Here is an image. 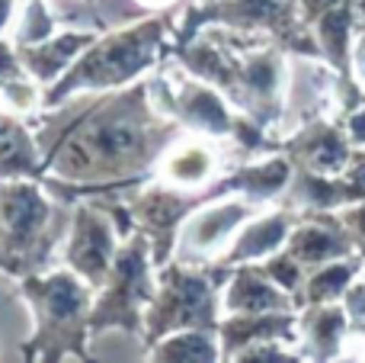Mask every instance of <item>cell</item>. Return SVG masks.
<instances>
[{"label": "cell", "instance_id": "obj_1", "mask_svg": "<svg viewBox=\"0 0 365 363\" xmlns=\"http://www.w3.org/2000/svg\"><path fill=\"white\" fill-rule=\"evenodd\" d=\"M208 154L199 151V148H189V151L177 154V158L170 161V177L182 180V184H195V180H202L208 174Z\"/></svg>", "mask_w": 365, "mask_h": 363}]
</instances>
